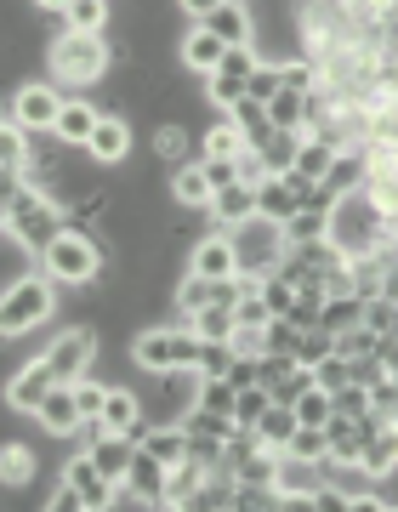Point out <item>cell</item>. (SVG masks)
<instances>
[{
	"label": "cell",
	"instance_id": "8992f818",
	"mask_svg": "<svg viewBox=\"0 0 398 512\" xmlns=\"http://www.w3.org/2000/svg\"><path fill=\"white\" fill-rule=\"evenodd\" d=\"M228 239H234V251H239V268L256 279L285 262V228L268 217H251V222H239V228H228Z\"/></svg>",
	"mask_w": 398,
	"mask_h": 512
},
{
	"label": "cell",
	"instance_id": "d590c367",
	"mask_svg": "<svg viewBox=\"0 0 398 512\" xmlns=\"http://www.w3.org/2000/svg\"><path fill=\"white\" fill-rule=\"evenodd\" d=\"M290 410H296V421H302V427H325V421L336 416V404H330V393H325L319 382H313V387H302Z\"/></svg>",
	"mask_w": 398,
	"mask_h": 512
},
{
	"label": "cell",
	"instance_id": "ee69618b",
	"mask_svg": "<svg viewBox=\"0 0 398 512\" xmlns=\"http://www.w3.org/2000/svg\"><path fill=\"white\" fill-rule=\"evenodd\" d=\"M279 80H285V74H279V63H262V57H256L251 80H245V97H256V103H268V97L279 92Z\"/></svg>",
	"mask_w": 398,
	"mask_h": 512
},
{
	"label": "cell",
	"instance_id": "30bf717a",
	"mask_svg": "<svg viewBox=\"0 0 398 512\" xmlns=\"http://www.w3.org/2000/svg\"><path fill=\"white\" fill-rule=\"evenodd\" d=\"M52 387H57V376L46 370V359H29V365H18L12 376H6V387H0V399L12 404L18 416H35V410H40V399H46Z\"/></svg>",
	"mask_w": 398,
	"mask_h": 512
},
{
	"label": "cell",
	"instance_id": "9f6ffc18",
	"mask_svg": "<svg viewBox=\"0 0 398 512\" xmlns=\"http://www.w3.org/2000/svg\"><path fill=\"white\" fill-rule=\"evenodd\" d=\"M40 507H52V512H80V507H86V501H80V490H74L69 478H57V490L46 495Z\"/></svg>",
	"mask_w": 398,
	"mask_h": 512
},
{
	"label": "cell",
	"instance_id": "680465c9",
	"mask_svg": "<svg viewBox=\"0 0 398 512\" xmlns=\"http://www.w3.org/2000/svg\"><path fill=\"white\" fill-rule=\"evenodd\" d=\"M217 6H222V0H177V12H182L188 23H205L211 12H217Z\"/></svg>",
	"mask_w": 398,
	"mask_h": 512
},
{
	"label": "cell",
	"instance_id": "836d02e7",
	"mask_svg": "<svg viewBox=\"0 0 398 512\" xmlns=\"http://www.w3.org/2000/svg\"><path fill=\"white\" fill-rule=\"evenodd\" d=\"M330 160H336V148L319 143V137H308V131H302V148H296V165H290V171H302V177H313V183H325Z\"/></svg>",
	"mask_w": 398,
	"mask_h": 512
},
{
	"label": "cell",
	"instance_id": "91938a15",
	"mask_svg": "<svg viewBox=\"0 0 398 512\" xmlns=\"http://www.w3.org/2000/svg\"><path fill=\"white\" fill-rule=\"evenodd\" d=\"M234 353H251V359H262V330H234Z\"/></svg>",
	"mask_w": 398,
	"mask_h": 512
},
{
	"label": "cell",
	"instance_id": "c3c4849f",
	"mask_svg": "<svg viewBox=\"0 0 398 512\" xmlns=\"http://www.w3.org/2000/svg\"><path fill=\"white\" fill-rule=\"evenodd\" d=\"M330 404H336V416H364V410H370V387L342 382L336 393H330Z\"/></svg>",
	"mask_w": 398,
	"mask_h": 512
},
{
	"label": "cell",
	"instance_id": "11a10c76",
	"mask_svg": "<svg viewBox=\"0 0 398 512\" xmlns=\"http://www.w3.org/2000/svg\"><path fill=\"white\" fill-rule=\"evenodd\" d=\"M313 382L325 387V393H336V387L347 382V359H342V353H330V359H319V365H313Z\"/></svg>",
	"mask_w": 398,
	"mask_h": 512
},
{
	"label": "cell",
	"instance_id": "4316f807",
	"mask_svg": "<svg viewBox=\"0 0 398 512\" xmlns=\"http://www.w3.org/2000/svg\"><path fill=\"white\" fill-rule=\"evenodd\" d=\"M313 239H330V211L319 205H296L285 222V245H313Z\"/></svg>",
	"mask_w": 398,
	"mask_h": 512
},
{
	"label": "cell",
	"instance_id": "8d00e7d4",
	"mask_svg": "<svg viewBox=\"0 0 398 512\" xmlns=\"http://www.w3.org/2000/svg\"><path fill=\"white\" fill-rule=\"evenodd\" d=\"M234 393H239V387L228 382V376H199L194 404H199V410H222V416H234Z\"/></svg>",
	"mask_w": 398,
	"mask_h": 512
},
{
	"label": "cell",
	"instance_id": "816d5d0a",
	"mask_svg": "<svg viewBox=\"0 0 398 512\" xmlns=\"http://www.w3.org/2000/svg\"><path fill=\"white\" fill-rule=\"evenodd\" d=\"M336 353H342V359H364V353H376V330H364V325L342 330V336H336Z\"/></svg>",
	"mask_w": 398,
	"mask_h": 512
},
{
	"label": "cell",
	"instance_id": "e575fe53",
	"mask_svg": "<svg viewBox=\"0 0 398 512\" xmlns=\"http://www.w3.org/2000/svg\"><path fill=\"white\" fill-rule=\"evenodd\" d=\"M228 467H234L239 484H279V456L273 450H251V456L228 461Z\"/></svg>",
	"mask_w": 398,
	"mask_h": 512
},
{
	"label": "cell",
	"instance_id": "ab89813d",
	"mask_svg": "<svg viewBox=\"0 0 398 512\" xmlns=\"http://www.w3.org/2000/svg\"><path fill=\"white\" fill-rule=\"evenodd\" d=\"M330 353H336V336H330L325 325H313V330H302V336H296V365H319V359H330Z\"/></svg>",
	"mask_w": 398,
	"mask_h": 512
},
{
	"label": "cell",
	"instance_id": "f6af8a7d",
	"mask_svg": "<svg viewBox=\"0 0 398 512\" xmlns=\"http://www.w3.org/2000/svg\"><path fill=\"white\" fill-rule=\"evenodd\" d=\"M74 387V404H80V416H103V399H109V382H91V376H80V382H69Z\"/></svg>",
	"mask_w": 398,
	"mask_h": 512
},
{
	"label": "cell",
	"instance_id": "be15d7a7",
	"mask_svg": "<svg viewBox=\"0 0 398 512\" xmlns=\"http://www.w3.org/2000/svg\"><path fill=\"white\" fill-rule=\"evenodd\" d=\"M393 336H398V313H393Z\"/></svg>",
	"mask_w": 398,
	"mask_h": 512
},
{
	"label": "cell",
	"instance_id": "e0dca14e",
	"mask_svg": "<svg viewBox=\"0 0 398 512\" xmlns=\"http://www.w3.org/2000/svg\"><path fill=\"white\" fill-rule=\"evenodd\" d=\"M211 194H217V188H211V177H205L199 160L171 171V205H177V211H211Z\"/></svg>",
	"mask_w": 398,
	"mask_h": 512
},
{
	"label": "cell",
	"instance_id": "8fae6325",
	"mask_svg": "<svg viewBox=\"0 0 398 512\" xmlns=\"http://www.w3.org/2000/svg\"><path fill=\"white\" fill-rule=\"evenodd\" d=\"M188 274H205V279L239 274V251H234V239H228V228H211V234H199L188 245Z\"/></svg>",
	"mask_w": 398,
	"mask_h": 512
},
{
	"label": "cell",
	"instance_id": "ffe728a7",
	"mask_svg": "<svg viewBox=\"0 0 398 512\" xmlns=\"http://www.w3.org/2000/svg\"><path fill=\"white\" fill-rule=\"evenodd\" d=\"M97 120H103V109H97V103H91V97H69V103H63V114H57V137H63V143L69 148H86V137L91 131H97Z\"/></svg>",
	"mask_w": 398,
	"mask_h": 512
},
{
	"label": "cell",
	"instance_id": "f1b7e54d",
	"mask_svg": "<svg viewBox=\"0 0 398 512\" xmlns=\"http://www.w3.org/2000/svg\"><path fill=\"white\" fill-rule=\"evenodd\" d=\"M290 211H296V194L285 188V177H268V183H256V217H268L285 228Z\"/></svg>",
	"mask_w": 398,
	"mask_h": 512
},
{
	"label": "cell",
	"instance_id": "d6986e66",
	"mask_svg": "<svg viewBox=\"0 0 398 512\" xmlns=\"http://www.w3.org/2000/svg\"><path fill=\"white\" fill-rule=\"evenodd\" d=\"M205 217L217 222V228H239V222H251V217H256V188H251V183H228V188H217Z\"/></svg>",
	"mask_w": 398,
	"mask_h": 512
},
{
	"label": "cell",
	"instance_id": "681fc988",
	"mask_svg": "<svg viewBox=\"0 0 398 512\" xmlns=\"http://www.w3.org/2000/svg\"><path fill=\"white\" fill-rule=\"evenodd\" d=\"M393 313H398V302H387V296H370V302H364V313H359V325L376 330V336H387V330H393Z\"/></svg>",
	"mask_w": 398,
	"mask_h": 512
},
{
	"label": "cell",
	"instance_id": "7dc6e473",
	"mask_svg": "<svg viewBox=\"0 0 398 512\" xmlns=\"http://www.w3.org/2000/svg\"><path fill=\"white\" fill-rule=\"evenodd\" d=\"M387 376H393V370L381 365L376 353H364V359H347V382H359V387H381Z\"/></svg>",
	"mask_w": 398,
	"mask_h": 512
},
{
	"label": "cell",
	"instance_id": "3957f363",
	"mask_svg": "<svg viewBox=\"0 0 398 512\" xmlns=\"http://www.w3.org/2000/svg\"><path fill=\"white\" fill-rule=\"evenodd\" d=\"M57 313V285L46 274H18L0 291V342H23L46 330V319Z\"/></svg>",
	"mask_w": 398,
	"mask_h": 512
},
{
	"label": "cell",
	"instance_id": "f5cc1de1",
	"mask_svg": "<svg viewBox=\"0 0 398 512\" xmlns=\"http://www.w3.org/2000/svg\"><path fill=\"white\" fill-rule=\"evenodd\" d=\"M234 165H239V183H268V165H262V148H251V143H245V148H239V154H234Z\"/></svg>",
	"mask_w": 398,
	"mask_h": 512
},
{
	"label": "cell",
	"instance_id": "7a4b0ae2",
	"mask_svg": "<svg viewBox=\"0 0 398 512\" xmlns=\"http://www.w3.org/2000/svg\"><path fill=\"white\" fill-rule=\"evenodd\" d=\"M46 69H52V86L91 92V86H97V80L114 69V63H109V40H103V35H74V29H63L57 40H46Z\"/></svg>",
	"mask_w": 398,
	"mask_h": 512
},
{
	"label": "cell",
	"instance_id": "7402d4cb",
	"mask_svg": "<svg viewBox=\"0 0 398 512\" xmlns=\"http://www.w3.org/2000/svg\"><path fill=\"white\" fill-rule=\"evenodd\" d=\"M359 467H364L370 478H393V473H398V421H387L381 433H370V439H364Z\"/></svg>",
	"mask_w": 398,
	"mask_h": 512
},
{
	"label": "cell",
	"instance_id": "1f68e13d",
	"mask_svg": "<svg viewBox=\"0 0 398 512\" xmlns=\"http://www.w3.org/2000/svg\"><path fill=\"white\" fill-rule=\"evenodd\" d=\"M296 148H302V131H268V143H262L268 177H285L290 165H296Z\"/></svg>",
	"mask_w": 398,
	"mask_h": 512
},
{
	"label": "cell",
	"instance_id": "ba28073f",
	"mask_svg": "<svg viewBox=\"0 0 398 512\" xmlns=\"http://www.w3.org/2000/svg\"><path fill=\"white\" fill-rule=\"evenodd\" d=\"M251 69H256V46H228L222 63L205 74V103H211V109H234L239 97H245Z\"/></svg>",
	"mask_w": 398,
	"mask_h": 512
},
{
	"label": "cell",
	"instance_id": "d4e9b609",
	"mask_svg": "<svg viewBox=\"0 0 398 512\" xmlns=\"http://www.w3.org/2000/svg\"><path fill=\"white\" fill-rule=\"evenodd\" d=\"M114 18V0H69L63 6V29H74V35H103Z\"/></svg>",
	"mask_w": 398,
	"mask_h": 512
},
{
	"label": "cell",
	"instance_id": "7c38bea8",
	"mask_svg": "<svg viewBox=\"0 0 398 512\" xmlns=\"http://www.w3.org/2000/svg\"><path fill=\"white\" fill-rule=\"evenodd\" d=\"M35 421L46 427V433H52V439H63V444H69L74 433H80V421H86V416H80V404H74V387H69V382H57L52 393L40 399Z\"/></svg>",
	"mask_w": 398,
	"mask_h": 512
},
{
	"label": "cell",
	"instance_id": "d6a6232c",
	"mask_svg": "<svg viewBox=\"0 0 398 512\" xmlns=\"http://www.w3.org/2000/svg\"><path fill=\"white\" fill-rule=\"evenodd\" d=\"M359 313H364V296H325V308H319V325L330 330V336H342V330L359 325Z\"/></svg>",
	"mask_w": 398,
	"mask_h": 512
},
{
	"label": "cell",
	"instance_id": "4fadbf2b",
	"mask_svg": "<svg viewBox=\"0 0 398 512\" xmlns=\"http://www.w3.org/2000/svg\"><path fill=\"white\" fill-rule=\"evenodd\" d=\"M148 143H154V160L171 165V171H177V165H188V160H199V131L188 126V120H160Z\"/></svg>",
	"mask_w": 398,
	"mask_h": 512
},
{
	"label": "cell",
	"instance_id": "cb8c5ba5",
	"mask_svg": "<svg viewBox=\"0 0 398 512\" xmlns=\"http://www.w3.org/2000/svg\"><path fill=\"white\" fill-rule=\"evenodd\" d=\"M290 433H296V410H290V404H268V410H262V421H256V439H262V450L285 456Z\"/></svg>",
	"mask_w": 398,
	"mask_h": 512
},
{
	"label": "cell",
	"instance_id": "6f0895ef",
	"mask_svg": "<svg viewBox=\"0 0 398 512\" xmlns=\"http://www.w3.org/2000/svg\"><path fill=\"white\" fill-rule=\"evenodd\" d=\"M199 165H205V177H211V188L239 183V165H234V160H199Z\"/></svg>",
	"mask_w": 398,
	"mask_h": 512
},
{
	"label": "cell",
	"instance_id": "603a6c76",
	"mask_svg": "<svg viewBox=\"0 0 398 512\" xmlns=\"http://www.w3.org/2000/svg\"><path fill=\"white\" fill-rule=\"evenodd\" d=\"M86 456L97 461V473L109 478V484H120V478H126V467H131V456H137V444L120 439V433H109V439H97V444H91Z\"/></svg>",
	"mask_w": 398,
	"mask_h": 512
},
{
	"label": "cell",
	"instance_id": "52a82bcc",
	"mask_svg": "<svg viewBox=\"0 0 398 512\" xmlns=\"http://www.w3.org/2000/svg\"><path fill=\"white\" fill-rule=\"evenodd\" d=\"M97 342H103V336H97L91 325H69L40 348V359H46V370H52L57 382H80V376L91 370V359H97Z\"/></svg>",
	"mask_w": 398,
	"mask_h": 512
},
{
	"label": "cell",
	"instance_id": "bcb514c9",
	"mask_svg": "<svg viewBox=\"0 0 398 512\" xmlns=\"http://www.w3.org/2000/svg\"><path fill=\"white\" fill-rule=\"evenodd\" d=\"M228 359H234V342H199L194 376H222V370H228Z\"/></svg>",
	"mask_w": 398,
	"mask_h": 512
},
{
	"label": "cell",
	"instance_id": "94428289",
	"mask_svg": "<svg viewBox=\"0 0 398 512\" xmlns=\"http://www.w3.org/2000/svg\"><path fill=\"white\" fill-rule=\"evenodd\" d=\"M376 359H381L387 370L398 365V336H393V330H387V336H376Z\"/></svg>",
	"mask_w": 398,
	"mask_h": 512
},
{
	"label": "cell",
	"instance_id": "5b68a950",
	"mask_svg": "<svg viewBox=\"0 0 398 512\" xmlns=\"http://www.w3.org/2000/svg\"><path fill=\"white\" fill-rule=\"evenodd\" d=\"M63 103H69V92L52 86V80H18L12 97H6V120L23 126V131H52L57 114H63Z\"/></svg>",
	"mask_w": 398,
	"mask_h": 512
},
{
	"label": "cell",
	"instance_id": "f35d334b",
	"mask_svg": "<svg viewBox=\"0 0 398 512\" xmlns=\"http://www.w3.org/2000/svg\"><path fill=\"white\" fill-rule=\"evenodd\" d=\"M296 336H302V330H296V319H285V313H279V319H268V325H262V353L296 359Z\"/></svg>",
	"mask_w": 398,
	"mask_h": 512
},
{
	"label": "cell",
	"instance_id": "b9f144b4",
	"mask_svg": "<svg viewBox=\"0 0 398 512\" xmlns=\"http://www.w3.org/2000/svg\"><path fill=\"white\" fill-rule=\"evenodd\" d=\"M23 160H29V137H23V126H12V120H0V165H12V171H23Z\"/></svg>",
	"mask_w": 398,
	"mask_h": 512
},
{
	"label": "cell",
	"instance_id": "9c48e42d",
	"mask_svg": "<svg viewBox=\"0 0 398 512\" xmlns=\"http://www.w3.org/2000/svg\"><path fill=\"white\" fill-rule=\"evenodd\" d=\"M86 154L103 165V171H109V165H126L131 154H137V131H131L126 114H103V120H97V131L86 137Z\"/></svg>",
	"mask_w": 398,
	"mask_h": 512
},
{
	"label": "cell",
	"instance_id": "83f0119b",
	"mask_svg": "<svg viewBox=\"0 0 398 512\" xmlns=\"http://www.w3.org/2000/svg\"><path fill=\"white\" fill-rule=\"evenodd\" d=\"M188 325H194L199 342H234L239 319H234V308H222V302H205V308H199Z\"/></svg>",
	"mask_w": 398,
	"mask_h": 512
},
{
	"label": "cell",
	"instance_id": "db71d44e",
	"mask_svg": "<svg viewBox=\"0 0 398 512\" xmlns=\"http://www.w3.org/2000/svg\"><path fill=\"white\" fill-rule=\"evenodd\" d=\"M222 376H228L234 387H251V382H262V359H251V353H234Z\"/></svg>",
	"mask_w": 398,
	"mask_h": 512
},
{
	"label": "cell",
	"instance_id": "6125c7cd",
	"mask_svg": "<svg viewBox=\"0 0 398 512\" xmlns=\"http://www.w3.org/2000/svg\"><path fill=\"white\" fill-rule=\"evenodd\" d=\"M63 6H69V0H35V12H46V18H52V12H63Z\"/></svg>",
	"mask_w": 398,
	"mask_h": 512
},
{
	"label": "cell",
	"instance_id": "f546056e",
	"mask_svg": "<svg viewBox=\"0 0 398 512\" xmlns=\"http://www.w3.org/2000/svg\"><path fill=\"white\" fill-rule=\"evenodd\" d=\"M302 103H308V92H296V86H285V80H279V92L268 97L273 131H302Z\"/></svg>",
	"mask_w": 398,
	"mask_h": 512
},
{
	"label": "cell",
	"instance_id": "ac0fdd59",
	"mask_svg": "<svg viewBox=\"0 0 398 512\" xmlns=\"http://www.w3.org/2000/svg\"><path fill=\"white\" fill-rule=\"evenodd\" d=\"M40 473V450L23 439H6L0 444V490H29Z\"/></svg>",
	"mask_w": 398,
	"mask_h": 512
},
{
	"label": "cell",
	"instance_id": "f907efd6",
	"mask_svg": "<svg viewBox=\"0 0 398 512\" xmlns=\"http://www.w3.org/2000/svg\"><path fill=\"white\" fill-rule=\"evenodd\" d=\"M234 319H239V330H262V325H268L273 313H268V302H262V291L239 296V302H234Z\"/></svg>",
	"mask_w": 398,
	"mask_h": 512
},
{
	"label": "cell",
	"instance_id": "74e56055",
	"mask_svg": "<svg viewBox=\"0 0 398 512\" xmlns=\"http://www.w3.org/2000/svg\"><path fill=\"white\" fill-rule=\"evenodd\" d=\"M273 404V393L262 382H251V387H239L234 393V427H256L262 421V410Z\"/></svg>",
	"mask_w": 398,
	"mask_h": 512
},
{
	"label": "cell",
	"instance_id": "60d3db41",
	"mask_svg": "<svg viewBox=\"0 0 398 512\" xmlns=\"http://www.w3.org/2000/svg\"><path fill=\"white\" fill-rule=\"evenodd\" d=\"M256 291H262V302H268L273 319H279V313H290V302H296V285H290L279 268H273V274H262V285H256Z\"/></svg>",
	"mask_w": 398,
	"mask_h": 512
},
{
	"label": "cell",
	"instance_id": "7bdbcfd3",
	"mask_svg": "<svg viewBox=\"0 0 398 512\" xmlns=\"http://www.w3.org/2000/svg\"><path fill=\"white\" fill-rule=\"evenodd\" d=\"M325 450H330L325 427H302V421H296V433H290V450H285V456H308V461H319Z\"/></svg>",
	"mask_w": 398,
	"mask_h": 512
},
{
	"label": "cell",
	"instance_id": "2e32d148",
	"mask_svg": "<svg viewBox=\"0 0 398 512\" xmlns=\"http://www.w3.org/2000/svg\"><path fill=\"white\" fill-rule=\"evenodd\" d=\"M63 478H69L74 490H80V501H86L91 512H103V507H109V501H114V484H109V478H103V473H97V461H91L86 450H80V456H69V461H63Z\"/></svg>",
	"mask_w": 398,
	"mask_h": 512
},
{
	"label": "cell",
	"instance_id": "9a60e30c",
	"mask_svg": "<svg viewBox=\"0 0 398 512\" xmlns=\"http://www.w3.org/2000/svg\"><path fill=\"white\" fill-rule=\"evenodd\" d=\"M205 29H211L222 46H256V12L245 0H222L217 12L205 18Z\"/></svg>",
	"mask_w": 398,
	"mask_h": 512
},
{
	"label": "cell",
	"instance_id": "5bb4252c",
	"mask_svg": "<svg viewBox=\"0 0 398 512\" xmlns=\"http://www.w3.org/2000/svg\"><path fill=\"white\" fill-rule=\"evenodd\" d=\"M222 52H228V46H222V40L211 35L205 23H188V29H182V40H177V63H182L188 74H199V80H205V74L222 63Z\"/></svg>",
	"mask_w": 398,
	"mask_h": 512
},
{
	"label": "cell",
	"instance_id": "277c9868",
	"mask_svg": "<svg viewBox=\"0 0 398 512\" xmlns=\"http://www.w3.org/2000/svg\"><path fill=\"white\" fill-rule=\"evenodd\" d=\"M131 359H137L143 376L194 370L199 365V336H194V325H143L131 336Z\"/></svg>",
	"mask_w": 398,
	"mask_h": 512
},
{
	"label": "cell",
	"instance_id": "6da1fadb",
	"mask_svg": "<svg viewBox=\"0 0 398 512\" xmlns=\"http://www.w3.org/2000/svg\"><path fill=\"white\" fill-rule=\"evenodd\" d=\"M103 262H109V245L103 239L80 234V228H63V234L40 251V274L52 279L57 291H91L103 279Z\"/></svg>",
	"mask_w": 398,
	"mask_h": 512
},
{
	"label": "cell",
	"instance_id": "4dcf8cb0",
	"mask_svg": "<svg viewBox=\"0 0 398 512\" xmlns=\"http://www.w3.org/2000/svg\"><path fill=\"white\" fill-rule=\"evenodd\" d=\"M228 114H234V126L245 131V143H251V148H262V143H268V131H273L268 103H256V97H239V103H234Z\"/></svg>",
	"mask_w": 398,
	"mask_h": 512
},
{
	"label": "cell",
	"instance_id": "44dd1931",
	"mask_svg": "<svg viewBox=\"0 0 398 512\" xmlns=\"http://www.w3.org/2000/svg\"><path fill=\"white\" fill-rule=\"evenodd\" d=\"M120 484H131V490L143 495V507H165V461H154L148 450H137L126 467V478Z\"/></svg>",
	"mask_w": 398,
	"mask_h": 512
},
{
	"label": "cell",
	"instance_id": "484cf974",
	"mask_svg": "<svg viewBox=\"0 0 398 512\" xmlns=\"http://www.w3.org/2000/svg\"><path fill=\"white\" fill-rule=\"evenodd\" d=\"M143 421V399L131 393V387H109V399H103V427L109 433H131Z\"/></svg>",
	"mask_w": 398,
	"mask_h": 512
}]
</instances>
